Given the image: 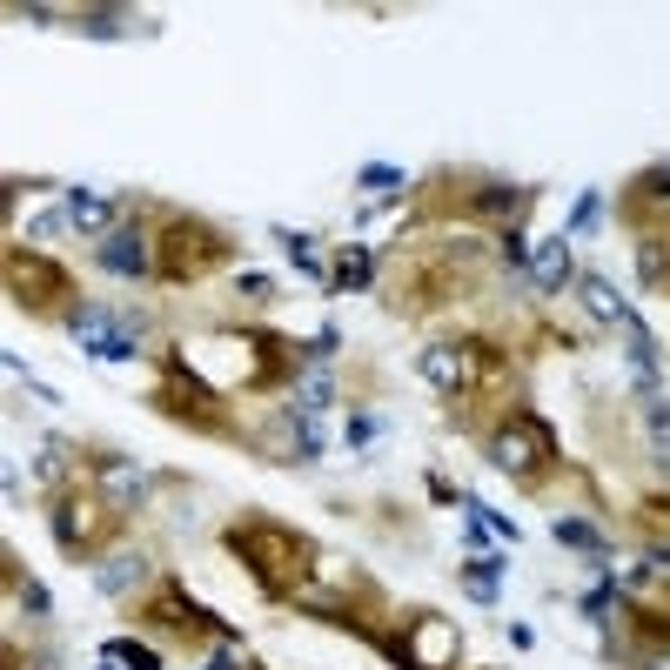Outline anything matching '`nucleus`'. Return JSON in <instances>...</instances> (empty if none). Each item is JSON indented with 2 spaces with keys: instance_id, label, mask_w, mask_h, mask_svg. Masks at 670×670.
I'll use <instances>...</instances> for the list:
<instances>
[{
  "instance_id": "8",
  "label": "nucleus",
  "mask_w": 670,
  "mask_h": 670,
  "mask_svg": "<svg viewBox=\"0 0 670 670\" xmlns=\"http://www.w3.org/2000/svg\"><path fill=\"white\" fill-rule=\"evenodd\" d=\"M128 583H141V557H114L108 570H101V590H114V597H121Z\"/></svg>"
},
{
  "instance_id": "3",
  "label": "nucleus",
  "mask_w": 670,
  "mask_h": 670,
  "mask_svg": "<svg viewBox=\"0 0 670 670\" xmlns=\"http://www.w3.org/2000/svg\"><path fill=\"white\" fill-rule=\"evenodd\" d=\"M215 262H228V242H215L208 228H195V222H175L168 228V262H161V275H208Z\"/></svg>"
},
{
  "instance_id": "13",
  "label": "nucleus",
  "mask_w": 670,
  "mask_h": 670,
  "mask_svg": "<svg viewBox=\"0 0 670 670\" xmlns=\"http://www.w3.org/2000/svg\"><path fill=\"white\" fill-rule=\"evenodd\" d=\"M650 436H657V449L670 456V409L664 402H650Z\"/></svg>"
},
{
  "instance_id": "15",
  "label": "nucleus",
  "mask_w": 670,
  "mask_h": 670,
  "mask_svg": "<svg viewBox=\"0 0 670 670\" xmlns=\"http://www.w3.org/2000/svg\"><path fill=\"white\" fill-rule=\"evenodd\" d=\"M101 670H114V657H108V664H101Z\"/></svg>"
},
{
  "instance_id": "12",
  "label": "nucleus",
  "mask_w": 670,
  "mask_h": 670,
  "mask_svg": "<svg viewBox=\"0 0 670 670\" xmlns=\"http://www.w3.org/2000/svg\"><path fill=\"white\" fill-rule=\"evenodd\" d=\"M282 248H289V262H295V268H309V275L322 268V262H315V248H309V235H282Z\"/></svg>"
},
{
  "instance_id": "6",
  "label": "nucleus",
  "mask_w": 670,
  "mask_h": 670,
  "mask_svg": "<svg viewBox=\"0 0 670 670\" xmlns=\"http://www.w3.org/2000/svg\"><path fill=\"white\" fill-rule=\"evenodd\" d=\"M563 275H570V248H563V242H543V248H536V282H543V289H557Z\"/></svg>"
},
{
  "instance_id": "7",
  "label": "nucleus",
  "mask_w": 670,
  "mask_h": 670,
  "mask_svg": "<svg viewBox=\"0 0 670 670\" xmlns=\"http://www.w3.org/2000/svg\"><path fill=\"white\" fill-rule=\"evenodd\" d=\"M583 302H590V315H603V322H630V309L610 295V282H597V275L583 282Z\"/></svg>"
},
{
  "instance_id": "11",
  "label": "nucleus",
  "mask_w": 670,
  "mask_h": 670,
  "mask_svg": "<svg viewBox=\"0 0 670 670\" xmlns=\"http://www.w3.org/2000/svg\"><path fill=\"white\" fill-rule=\"evenodd\" d=\"M557 543H577V550H597V530H590V523H577V516H563V523H557Z\"/></svg>"
},
{
  "instance_id": "14",
  "label": "nucleus",
  "mask_w": 670,
  "mask_h": 670,
  "mask_svg": "<svg viewBox=\"0 0 670 670\" xmlns=\"http://www.w3.org/2000/svg\"><path fill=\"white\" fill-rule=\"evenodd\" d=\"M396 168H362V188H376V195H382V188H396Z\"/></svg>"
},
{
  "instance_id": "5",
  "label": "nucleus",
  "mask_w": 670,
  "mask_h": 670,
  "mask_svg": "<svg viewBox=\"0 0 670 670\" xmlns=\"http://www.w3.org/2000/svg\"><path fill=\"white\" fill-rule=\"evenodd\" d=\"M67 222L81 228V235H114V201H101V195H67Z\"/></svg>"
},
{
  "instance_id": "10",
  "label": "nucleus",
  "mask_w": 670,
  "mask_h": 670,
  "mask_svg": "<svg viewBox=\"0 0 670 670\" xmlns=\"http://www.w3.org/2000/svg\"><path fill=\"white\" fill-rule=\"evenodd\" d=\"M369 282V255H342V268H335V289H362Z\"/></svg>"
},
{
  "instance_id": "9",
  "label": "nucleus",
  "mask_w": 670,
  "mask_h": 670,
  "mask_svg": "<svg viewBox=\"0 0 670 670\" xmlns=\"http://www.w3.org/2000/svg\"><path fill=\"white\" fill-rule=\"evenodd\" d=\"M108 657H114V664H134V670H155V650H148V644H128V637H121V644H108Z\"/></svg>"
},
{
  "instance_id": "1",
  "label": "nucleus",
  "mask_w": 670,
  "mask_h": 670,
  "mask_svg": "<svg viewBox=\"0 0 670 670\" xmlns=\"http://www.w3.org/2000/svg\"><path fill=\"white\" fill-rule=\"evenodd\" d=\"M228 543L242 550V563L262 577V590H275V597H289L295 583H302V570H309V563H302L309 550H302L289 530H275V523H248V530H235Z\"/></svg>"
},
{
  "instance_id": "4",
  "label": "nucleus",
  "mask_w": 670,
  "mask_h": 670,
  "mask_svg": "<svg viewBox=\"0 0 670 670\" xmlns=\"http://www.w3.org/2000/svg\"><path fill=\"white\" fill-rule=\"evenodd\" d=\"M101 262H108L114 275H148V242H141V228H114V235H101Z\"/></svg>"
},
{
  "instance_id": "2",
  "label": "nucleus",
  "mask_w": 670,
  "mask_h": 670,
  "mask_svg": "<svg viewBox=\"0 0 670 670\" xmlns=\"http://www.w3.org/2000/svg\"><path fill=\"white\" fill-rule=\"evenodd\" d=\"M543 456H557V436H550V423H536V416H510V429L490 443V463L516 469V476H536Z\"/></svg>"
}]
</instances>
